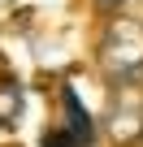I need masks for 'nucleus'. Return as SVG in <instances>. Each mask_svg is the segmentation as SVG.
Listing matches in <instances>:
<instances>
[{
  "mask_svg": "<svg viewBox=\"0 0 143 147\" xmlns=\"http://www.w3.org/2000/svg\"><path fill=\"white\" fill-rule=\"evenodd\" d=\"M100 69L121 87V82H134V74H143V22L139 18H113L100 35Z\"/></svg>",
  "mask_w": 143,
  "mask_h": 147,
  "instance_id": "1",
  "label": "nucleus"
},
{
  "mask_svg": "<svg viewBox=\"0 0 143 147\" xmlns=\"http://www.w3.org/2000/svg\"><path fill=\"white\" fill-rule=\"evenodd\" d=\"M108 134H113L117 143H134V138H143V95H139L130 82H121L117 95H113Z\"/></svg>",
  "mask_w": 143,
  "mask_h": 147,
  "instance_id": "2",
  "label": "nucleus"
},
{
  "mask_svg": "<svg viewBox=\"0 0 143 147\" xmlns=\"http://www.w3.org/2000/svg\"><path fill=\"white\" fill-rule=\"evenodd\" d=\"M61 100H65V125H61V130H69L78 143H87V147H91V138H96V125H91V113L83 108L78 91H74V87H65V95H61Z\"/></svg>",
  "mask_w": 143,
  "mask_h": 147,
  "instance_id": "3",
  "label": "nucleus"
},
{
  "mask_svg": "<svg viewBox=\"0 0 143 147\" xmlns=\"http://www.w3.org/2000/svg\"><path fill=\"white\" fill-rule=\"evenodd\" d=\"M43 147H87V143H78L69 130H52V134H43Z\"/></svg>",
  "mask_w": 143,
  "mask_h": 147,
  "instance_id": "4",
  "label": "nucleus"
},
{
  "mask_svg": "<svg viewBox=\"0 0 143 147\" xmlns=\"http://www.w3.org/2000/svg\"><path fill=\"white\" fill-rule=\"evenodd\" d=\"M108 5H117V0H108Z\"/></svg>",
  "mask_w": 143,
  "mask_h": 147,
  "instance_id": "5",
  "label": "nucleus"
}]
</instances>
